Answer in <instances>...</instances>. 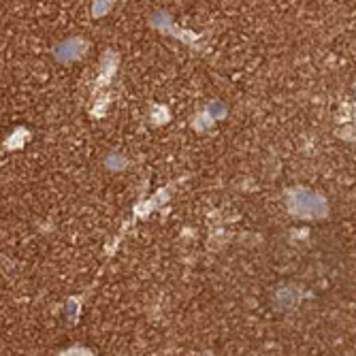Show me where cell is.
<instances>
[{"instance_id": "2", "label": "cell", "mask_w": 356, "mask_h": 356, "mask_svg": "<svg viewBox=\"0 0 356 356\" xmlns=\"http://www.w3.org/2000/svg\"><path fill=\"white\" fill-rule=\"evenodd\" d=\"M79 51H81V47H79L77 43H64L56 54H58V58H62V60H71V58H75Z\"/></svg>"}, {"instance_id": "1", "label": "cell", "mask_w": 356, "mask_h": 356, "mask_svg": "<svg viewBox=\"0 0 356 356\" xmlns=\"http://www.w3.org/2000/svg\"><path fill=\"white\" fill-rule=\"evenodd\" d=\"M293 211L299 213L301 218H318L325 213V203L318 199L316 194L299 190L293 197Z\"/></svg>"}]
</instances>
